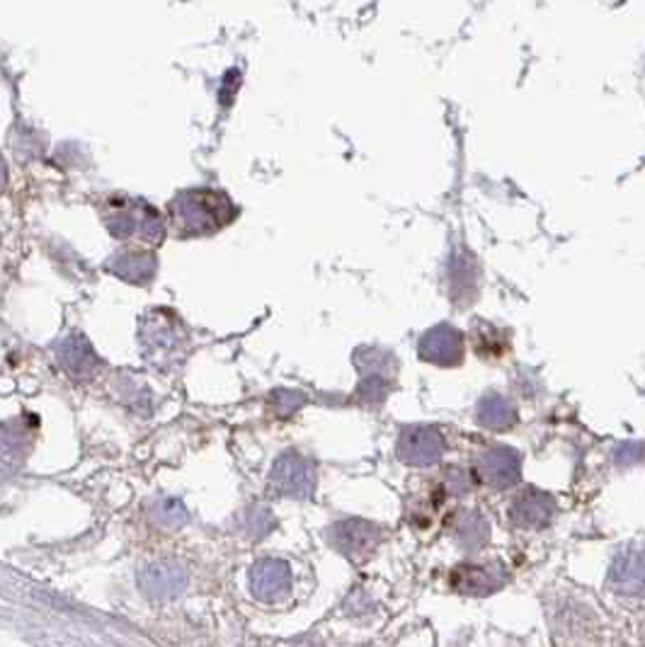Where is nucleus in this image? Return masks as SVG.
<instances>
[{"instance_id":"obj_7","label":"nucleus","mask_w":645,"mask_h":647,"mask_svg":"<svg viewBox=\"0 0 645 647\" xmlns=\"http://www.w3.org/2000/svg\"><path fill=\"white\" fill-rule=\"evenodd\" d=\"M556 502L551 495L526 487L525 493H519L510 505V519L519 528H544L551 524Z\"/></svg>"},{"instance_id":"obj_6","label":"nucleus","mask_w":645,"mask_h":647,"mask_svg":"<svg viewBox=\"0 0 645 647\" xmlns=\"http://www.w3.org/2000/svg\"><path fill=\"white\" fill-rule=\"evenodd\" d=\"M187 584V572L175 560H156L139 572V587L146 597L171 599L178 597Z\"/></svg>"},{"instance_id":"obj_13","label":"nucleus","mask_w":645,"mask_h":647,"mask_svg":"<svg viewBox=\"0 0 645 647\" xmlns=\"http://www.w3.org/2000/svg\"><path fill=\"white\" fill-rule=\"evenodd\" d=\"M454 538L461 548L475 550L488 541V521L475 509H461L454 517Z\"/></svg>"},{"instance_id":"obj_18","label":"nucleus","mask_w":645,"mask_h":647,"mask_svg":"<svg viewBox=\"0 0 645 647\" xmlns=\"http://www.w3.org/2000/svg\"><path fill=\"white\" fill-rule=\"evenodd\" d=\"M5 183H7V165L5 161H3V155H0V192L5 190Z\"/></svg>"},{"instance_id":"obj_5","label":"nucleus","mask_w":645,"mask_h":647,"mask_svg":"<svg viewBox=\"0 0 645 647\" xmlns=\"http://www.w3.org/2000/svg\"><path fill=\"white\" fill-rule=\"evenodd\" d=\"M250 590L260 601H267V604L286 599L291 591L289 565L276 558H265L255 563L250 570Z\"/></svg>"},{"instance_id":"obj_10","label":"nucleus","mask_w":645,"mask_h":647,"mask_svg":"<svg viewBox=\"0 0 645 647\" xmlns=\"http://www.w3.org/2000/svg\"><path fill=\"white\" fill-rule=\"evenodd\" d=\"M420 354L427 361L434 364L452 366L461 361V335L449 328H437V330L427 332L425 339L420 342Z\"/></svg>"},{"instance_id":"obj_9","label":"nucleus","mask_w":645,"mask_h":647,"mask_svg":"<svg viewBox=\"0 0 645 647\" xmlns=\"http://www.w3.org/2000/svg\"><path fill=\"white\" fill-rule=\"evenodd\" d=\"M57 354L66 371L73 373L76 379H88V376H92V371H95L99 364L95 352H92L90 342H88L83 335H68L66 339H61V345L57 347Z\"/></svg>"},{"instance_id":"obj_14","label":"nucleus","mask_w":645,"mask_h":647,"mask_svg":"<svg viewBox=\"0 0 645 647\" xmlns=\"http://www.w3.org/2000/svg\"><path fill=\"white\" fill-rule=\"evenodd\" d=\"M151 519L161 528H178L187 521V509L180 500L163 497V500H156V505L151 506Z\"/></svg>"},{"instance_id":"obj_8","label":"nucleus","mask_w":645,"mask_h":647,"mask_svg":"<svg viewBox=\"0 0 645 647\" xmlns=\"http://www.w3.org/2000/svg\"><path fill=\"white\" fill-rule=\"evenodd\" d=\"M505 584V572L493 565H459L452 572V587L461 594H490Z\"/></svg>"},{"instance_id":"obj_2","label":"nucleus","mask_w":645,"mask_h":647,"mask_svg":"<svg viewBox=\"0 0 645 647\" xmlns=\"http://www.w3.org/2000/svg\"><path fill=\"white\" fill-rule=\"evenodd\" d=\"M519 471H522V458L510 446H490L473 456L475 478L495 490L517 485Z\"/></svg>"},{"instance_id":"obj_12","label":"nucleus","mask_w":645,"mask_h":647,"mask_svg":"<svg viewBox=\"0 0 645 647\" xmlns=\"http://www.w3.org/2000/svg\"><path fill=\"white\" fill-rule=\"evenodd\" d=\"M609 582L619 591H636L639 594L643 590V556H640V550H624L614 560Z\"/></svg>"},{"instance_id":"obj_15","label":"nucleus","mask_w":645,"mask_h":647,"mask_svg":"<svg viewBox=\"0 0 645 647\" xmlns=\"http://www.w3.org/2000/svg\"><path fill=\"white\" fill-rule=\"evenodd\" d=\"M13 430L15 432H7L5 424H0V451H3V456H22L27 451L29 436H32L29 430L22 427L20 420H13Z\"/></svg>"},{"instance_id":"obj_11","label":"nucleus","mask_w":645,"mask_h":647,"mask_svg":"<svg viewBox=\"0 0 645 647\" xmlns=\"http://www.w3.org/2000/svg\"><path fill=\"white\" fill-rule=\"evenodd\" d=\"M475 420H478V424L485 427V430L505 432L517 423V408H515L512 401H507L505 395L490 393L485 395V398H481L478 405H475Z\"/></svg>"},{"instance_id":"obj_4","label":"nucleus","mask_w":645,"mask_h":647,"mask_svg":"<svg viewBox=\"0 0 645 647\" xmlns=\"http://www.w3.org/2000/svg\"><path fill=\"white\" fill-rule=\"evenodd\" d=\"M396 454L408 465H418V468L434 465L444 456V436L434 427H425V424L408 427L398 436Z\"/></svg>"},{"instance_id":"obj_3","label":"nucleus","mask_w":645,"mask_h":647,"mask_svg":"<svg viewBox=\"0 0 645 647\" xmlns=\"http://www.w3.org/2000/svg\"><path fill=\"white\" fill-rule=\"evenodd\" d=\"M333 546L352 563H364L374 556L381 541V528L364 519H345L333 527Z\"/></svg>"},{"instance_id":"obj_17","label":"nucleus","mask_w":645,"mask_h":647,"mask_svg":"<svg viewBox=\"0 0 645 647\" xmlns=\"http://www.w3.org/2000/svg\"><path fill=\"white\" fill-rule=\"evenodd\" d=\"M449 487H452L456 495H466L468 480L466 475H463V471H459V468H452V471H449Z\"/></svg>"},{"instance_id":"obj_1","label":"nucleus","mask_w":645,"mask_h":647,"mask_svg":"<svg viewBox=\"0 0 645 647\" xmlns=\"http://www.w3.org/2000/svg\"><path fill=\"white\" fill-rule=\"evenodd\" d=\"M318 473L316 465L298 451H286L276 458L270 473V490L282 497L308 500L316 493Z\"/></svg>"},{"instance_id":"obj_16","label":"nucleus","mask_w":645,"mask_h":647,"mask_svg":"<svg viewBox=\"0 0 645 647\" xmlns=\"http://www.w3.org/2000/svg\"><path fill=\"white\" fill-rule=\"evenodd\" d=\"M279 398L276 401L284 402L282 408H276V412L282 417H289L294 410L298 408V405H304V398H301V393H276Z\"/></svg>"}]
</instances>
